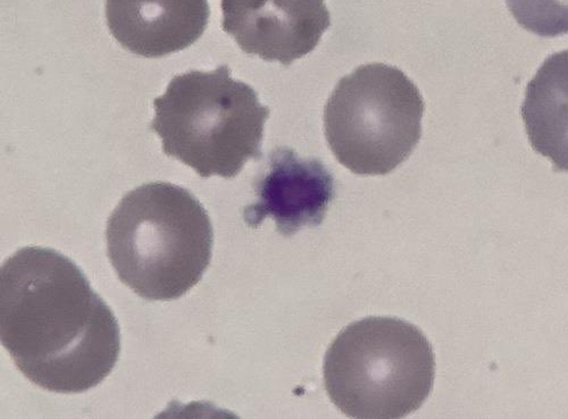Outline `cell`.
<instances>
[{"label":"cell","instance_id":"obj_1","mask_svg":"<svg viewBox=\"0 0 568 419\" xmlns=\"http://www.w3.org/2000/svg\"><path fill=\"white\" fill-rule=\"evenodd\" d=\"M0 340L22 375L55 394L100 386L121 352L120 326L80 267L26 247L0 270Z\"/></svg>","mask_w":568,"mask_h":419},{"label":"cell","instance_id":"obj_2","mask_svg":"<svg viewBox=\"0 0 568 419\" xmlns=\"http://www.w3.org/2000/svg\"><path fill=\"white\" fill-rule=\"evenodd\" d=\"M108 256L121 282L151 302L175 300L209 268L214 229L191 192L153 182L128 193L111 214Z\"/></svg>","mask_w":568,"mask_h":419},{"label":"cell","instance_id":"obj_3","mask_svg":"<svg viewBox=\"0 0 568 419\" xmlns=\"http://www.w3.org/2000/svg\"><path fill=\"white\" fill-rule=\"evenodd\" d=\"M154 109L151 129L162 139L164 154L201 177L232 178L262 157L270 110L251 85L230 76L227 65L174 76Z\"/></svg>","mask_w":568,"mask_h":419},{"label":"cell","instance_id":"obj_4","mask_svg":"<svg viewBox=\"0 0 568 419\" xmlns=\"http://www.w3.org/2000/svg\"><path fill=\"white\" fill-rule=\"evenodd\" d=\"M435 378L432 344L415 325L395 317L351 324L324 359L326 392L353 418L408 416L428 399Z\"/></svg>","mask_w":568,"mask_h":419},{"label":"cell","instance_id":"obj_5","mask_svg":"<svg viewBox=\"0 0 568 419\" xmlns=\"http://www.w3.org/2000/svg\"><path fill=\"white\" fill-rule=\"evenodd\" d=\"M424 101L399 69L373 63L344 76L324 110L327 144L358 175H386L404 163L422 135Z\"/></svg>","mask_w":568,"mask_h":419},{"label":"cell","instance_id":"obj_6","mask_svg":"<svg viewBox=\"0 0 568 419\" xmlns=\"http://www.w3.org/2000/svg\"><path fill=\"white\" fill-rule=\"evenodd\" d=\"M222 29L248 55L284 67L316 49L331 25L324 0H221Z\"/></svg>","mask_w":568,"mask_h":419},{"label":"cell","instance_id":"obj_7","mask_svg":"<svg viewBox=\"0 0 568 419\" xmlns=\"http://www.w3.org/2000/svg\"><path fill=\"white\" fill-rule=\"evenodd\" d=\"M254 186L256 202L244 211L246 224L256 228L272 218L284 237L318 226L336 197V180L327 167L287 147L272 151Z\"/></svg>","mask_w":568,"mask_h":419},{"label":"cell","instance_id":"obj_8","mask_svg":"<svg viewBox=\"0 0 568 419\" xmlns=\"http://www.w3.org/2000/svg\"><path fill=\"white\" fill-rule=\"evenodd\" d=\"M209 0H106L113 37L134 55L159 59L183 51L205 32Z\"/></svg>","mask_w":568,"mask_h":419},{"label":"cell","instance_id":"obj_9","mask_svg":"<svg viewBox=\"0 0 568 419\" xmlns=\"http://www.w3.org/2000/svg\"><path fill=\"white\" fill-rule=\"evenodd\" d=\"M523 117L534 150L568 172V51L548 58L530 81Z\"/></svg>","mask_w":568,"mask_h":419},{"label":"cell","instance_id":"obj_10","mask_svg":"<svg viewBox=\"0 0 568 419\" xmlns=\"http://www.w3.org/2000/svg\"><path fill=\"white\" fill-rule=\"evenodd\" d=\"M517 23L545 38L568 33V0H507Z\"/></svg>","mask_w":568,"mask_h":419}]
</instances>
